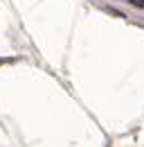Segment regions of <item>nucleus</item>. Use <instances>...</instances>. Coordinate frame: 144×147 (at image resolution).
Here are the masks:
<instances>
[{
	"label": "nucleus",
	"instance_id": "1",
	"mask_svg": "<svg viewBox=\"0 0 144 147\" xmlns=\"http://www.w3.org/2000/svg\"><path fill=\"white\" fill-rule=\"evenodd\" d=\"M133 5H137V7H144V0H131Z\"/></svg>",
	"mask_w": 144,
	"mask_h": 147
}]
</instances>
